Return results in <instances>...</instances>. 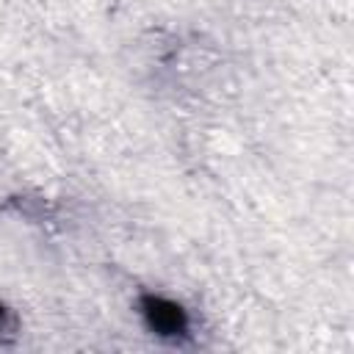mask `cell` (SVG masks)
Masks as SVG:
<instances>
[{"label": "cell", "instance_id": "cell-1", "mask_svg": "<svg viewBox=\"0 0 354 354\" xmlns=\"http://www.w3.org/2000/svg\"><path fill=\"white\" fill-rule=\"evenodd\" d=\"M138 307H141V315H144L147 326L152 332H158L160 337H183L188 332V315L180 304H174L163 296L144 293L138 299Z\"/></svg>", "mask_w": 354, "mask_h": 354}, {"label": "cell", "instance_id": "cell-2", "mask_svg": "<svg viewBox=\"0 0 354 354\" xmlns=\"http://www.w3.org/2000/svg\"><path fill=\"white\" fill-rule=\"evenodd\" d=\"M17 315L6 304H0V335H17Z\"/></svg>", "mask_w": 354, "mask_h": 354}]
</instances>
